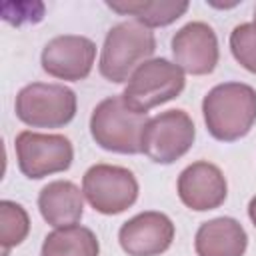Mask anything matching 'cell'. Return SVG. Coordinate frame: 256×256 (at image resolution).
<instances>
[{
  "instance_id": "cell-17",
  "label": "cell",
  "mask_w": 256,
  "mask_h": 256,
  "mask_svg": "<svg viewBox=\"0 0 256 256\" xmlns=\"http://www.w3.org/2000/svg\"><path fill=\"white\" fill-rule=\"evenodd\" d=\"M30 232V216L22 204L14 200H0V244L4 256L10 248L22 244Z\"/></svg>"
},
{
  "instance_id": "cell-3",
  "label": "cell",
  "mask_w": 256,
  "mask_h": 256,
  "mask_svg": "<svg viewBox=\"0 0 256 256\" xmlns=\"http://www.w3.org/2000/svg\"><path fill=\"white\" fill-rule=\"evenodd\" d=\"M148 120V114L130 110L124 104L122 94L110 96L98 102L92 110L90 134L102 150L116 154H140Z\"/></svg>"
},
{
  "instance_id": "cell-11",
  "label": "cell",
  "mask_w": 256,
  "mask_h": 256,
  "mask_svg": "<svg viewBox=\"0 0 256 256\" xmlns=\"http://www.w3.org/2000/svg\"><path fill=\"white\" fill-rule=\"evenodd\" d=\"M174 234V222L164 212L146 210L120 226L118 242L128 256H160L172 246Z\"/></svg>"
},
{
  "instance_id": "cell-1",
  "label": "cell",
  "mask_w": 256,
  "mask_h": 256,
  "mask_svg": "<svg viewBox=\"0 0 256 256\" xmlns=\"http://www.w3.org/2000/svg\"><path fill=\"white\" fill-rule=\"evenodd\" d=\"M202 116L212 138L236 142L256 122V90L244 82L216 84L202 100Z\"/></svg>"
},
{
  "instance_id": "cell-9",
  "label": "cell",
  "mask_w": 256,
  "mask_h": 256,
  "mask_svg": "<svg viewBox=\"0 0 256 256\" xmlns=\"http://www.w3.org/2000/svg\"><path fill=\"white\" fill-rule=\"evenodd\" d=\"M96 60V44L80 34H62L48 40L42 50V70L58 80L80 82L88 78Z\"/></svg>"
},
{
  "instance_id": "cell-19",
  "label": "cell",
  "mask_w": 256,
  "mask_h": 256,
  "mask_svg": "<svg viewBox=\"0 0 256 256\" xmlns=\"http://www.w3.org/2000/svg\"><path fill=\"white\" fill-rule=\"evenodd\" d=\"M248 218L252 220V224L256 228V196H252V200L248 202Z\"/></svg>"
},
{
  "instance_id": "cell-4",
  "label": "cell",
  "mask_w": 256,
  "mask_h": 256,
  "mask_svg": "<svg viewBox=\"0 0 256 256\" xmlns=\"http://www.w3.org/2000/svg\"><path fill=\"white\" fill-rule=\"evenodd\" d=\"M184 86V72L174 62L166 58H150L132 72L122 98L130 110L148 114V110L180 96Z\"/></svg>"
},
{
  "instance_id": "cell-20",
  "label": "cell",
  "mask_w": 256,
  "mask_h": 256,
  "mask_svg": "<svg viewBox=\"0 0 256 256\" xmlns=\"http://www.w3.org/2000/svg\"><path fill=\"white\" fill-rule=\"evenodd\" d=\"M254 24H256V6H254Z\"/></svg>"
},
{
  "instance_id": "cell-14",
  "label": "cell",
  "mask_w": 256,
  "mask_h": 256,
  "mask_svg": "<svg viewBox=\"0 0 256 256\" xmlns=\"http://www.w3.org/2000/svg\"><path fill=\"white\" fill-rule=\"evenodd\" d=\"M38 210L54 228L78 224L84 214V194L70 180L48 182L38 194Z\"/></svg>"
},
{
  "instance_id": "cell-7",
  "label": "cell",
  "mask_w": 256,
  "mask_h": 256,
  "mask_svg": "<svg viewBox=\"0 0 256 256\" xmlns=\"http://www.w3.org/2000/svg\"><path fill=\"white\" fill-rule=\"evenodd\" d=\"M20 172L30 180L66 172L74 160L72 142L62 134H40L22 130L14 140Z\"/></svg>"
},
{
  "instance_id": "cell-13",
  "label": "cell",
  "mask_w": 256,
  "mask_h": 256,
  "mask_svg": "<svg viewBox=\"0 0 256 256\" xmlns=\"http://www.w3.org/2000/svg\"><path fill=\"white\" fill-rule=\"evenodd\" d=\"M248 234L244 226L230 216L212 218L196 230L194 250L198 256H244Z\"/></svg>"
},
{
  "instance_id": "cell-15",
  "label": "cell",
  "mask_w": 256,
  "mask_h": 256,
  "mask_svg": "<svg viewBox=\"0 0 256 256\" xmlns=\"http://www.w3.org/2000/svg\"><path fill=\"white\" fill-rule=\"evenodd\" d=\"M106 6L118 14L134 16L146 28L168 26L176 22L188 10L186 0H136V2H106Z\"/></svg>"
},
{
  "instance_id": "cell-8",
  "label": "cell",
  "mask_w": 256,
  "mask_h": 256,
  "mask_svg": "<svg viewBox=\"0 0 256 256\" xmlns=\"http://www.w3.org/2000/svg\"><path fill=\"white\" fill-rule=\"evenodd\" d=\"M196 128L188 112L166 110L148 120L142 136V152L156 164L180 160L194 144Z\"/></svg>"
},
{
  "instance_id": "cell-6",
  "label": "cell",
  "mask_w": 256,
  "mask_h": 256,
  "mask_svg": "<svg viewBox=\"0 0 256 256\" xmlns=\"http://www.w3.org/2000/svg\"><path fill=\"white\" fill-rule=\"evenodd\" d=\"M138 180L132 170L116 164H94L82 176V194L88 204L104 214L114 216L128 210L138 200Z\"/></svg>"
},
{
  "instance_id": "cell-16",
  "label": "cell",
  "mask_w": 256,
  "mask_h": 256,
  "mask_svg": "<svg viewBox=\"0 0 256 256\" xmlns=\"http://www.w3.org/2000/svg\"><path fill=\"white\" fill-rule=\"evenodd\" d=\"M100 242L96 234L80 224L54 228L42 242L40 256H98Z\"/></svg>"
},
{
  "instance_id": "cell-18",
  "label": "cell",
  "mask_w": 256,
  "mask_h": 256,
  "mask_svg": "<svg viewBox=\"0 0 256 256\" xmlns=\"http://www.w3.org/2000/svg\"><path fill=\"white\" fill-rule=\"evenodd\" d=\"M230 52L242 68L256 74V24L254 22H242L234 26V30L230 32Z\"/></svg>"
},
{
  "instance_id": "cell-5",
  "label": "cell",
  "mask_w": 256,
  "mask_h": 256,
  "mask_svg": "<svg viewBox=\"0 0 256 256\" xmlns=\"http://www.w3.org/2000/svg\"><path fill=\"white\" fill-rule=\"evenodd\" d=\"M76 92L68 86L32 82L16 94L14 112L26 126L62 128L76 116Z\"/></svg>"
},
{
  "instance_id": "cell-10",
  "label": "cell",
  "mask_w": 256,
  "mask_h": 256,
  "mask_svg": "<svg viewBox=\"0 0 256 256\" xmlns=\"http://www.w3.org/2000/svg\"><path fill=\"white\" fill-rule=\"evenodd\" d=\"M174 64L192 76H206L212 74L220 50H218V38L210 24L194 20L184 24L170 42Z\"/></svg>"
},
{
  "instance_id": "cell-12",
  "label": "cell",
  "mask_w": 256,
  "mask_h": 256,
  "mask_svg": "<svg viewBox=\"0 0 256 256\" xmlns=\"http://www.w3.org/2000/svg\"><path fill=\"white\" fill-rule=\"evenodd\" d=\"M176 190L180 202L194 212L214 210L222 206L228 196V184L222 170L206 160L186 166L178 176Z\"/></svg>"
},
{
  "instance_id": "cell-2",
  "label": "cell",
  "mask_w": 256,
  "mask_h": 256,
  "mask_svg": "<svg viewBox=\"0 0 256 256\" xmlns=\"http://www.w3.org/2000/svg\"><path fill=\"white\" fill-rule=\"evenodd\" d=\"M154 50L156 38L150 28L136 20L118 22L106 32L98 70L108 82L124 84L142 62L150 60Z\"/></svg>"
}]
</instances>
